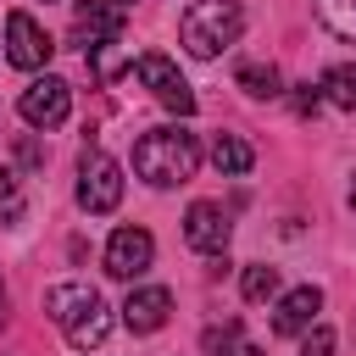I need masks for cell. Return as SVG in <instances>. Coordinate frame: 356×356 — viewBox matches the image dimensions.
<instances>
[{
    "label": "cell",
    "instance_id": "1",
    "mask_svg": "<svg viewBox=\"0 0 356 356\" xmlns=\"http://www.w3.org/2000/svg\"><path fill=\"white\" fill-rule=\"evenodd\" d=\"M195 167H200V139H195L189 128H178V122L150 128V134H139V145H134V172H139L145 184H156V189L189 184Z\"/></svg>",
    "mask_w": 356,
    "mask_h": 356
},
{
    "label": "cell",
    "instance_id": "2",
    "mask_svg": "<svg viewBox=\"0 0 356 356\" xmlns=\"http://www.w3.org/2000/svg\"><path fill=\"white\" fill-rule=\"evenodd\" d=\"M245 33V11L239 0H189V11L178 17V39L189 56L211 61L217 50H228L234 39Z\"/></svg>",
    "mask_w": 356,
    "mask_h": 356
},
{
    "label": "cell",
    "instance_id": "3",
    "mask_svg": "<svg viewBox=\"0 0 356 356\" xmlns=\"http://www.w3.org/2000/svg\"><path fill=\"white\" fill-rule=\"evenodd\" d=\"M122 200V167L106 150H83L78 161V206L83 211H117Z\"/></svg>",
    "mask_w": 356,
    "mask_h": 356
},
{
    "label": "cell",
    "instance_id": "4",
    "mask_svg": "<svg viewBox=\"0 0 356 356\" xmlns=\"http://www.w3.org/2000/svg\"><path fill=\"white\" fill-rule=\"evenodd\" d=\"M134 72H139V83L167 106V111H178V117H195V89L184 83V72L167 61V56H156V50H145L139 61H134Z\"/></svg>",
    "mask_w": 356,
    "mask_h": 356
},
{
    "label": "cell",
    "instance_id": "5",
    "mask_svg": "<svg viewBox=\"0 0 356 356\" xmlns=\"http://www.w3.org/2000/svg\"><path fill=\"white\" fill-rule=\"evenodd\" d=\"M17 111H22V122L28 128H61L67 122V111H72V89L61 83V78H33L28 89H22V100H17Z\"/></svg>",
    "mask_w": 356,
    "mask_h": 356
},
{
    "label": "cell",
    "instance_id": "6",
    "mask_svg": "<svg viewBox=\"0 0 356 356\" xmlns=\"http://www.w3.org/2000/svg\"><path fill=\"white\" fill-rule=\"evenodd\" d=\"M150 261H156V239H150L145 228H117V234L106 239V273H111V278L134 284V278L150 273Z\"/></svg>",
    "mask_w": 356,
    "mask_h": 356
},
{
    "label": "cell",
    "instance_id": "7",
    "mask_svg": "<svg viewBox=\"0 0 356 356\" xmlns=\"http://www.w3.org/2000/svg\"><path fill=\"white\" fill-rule=\"evenodd\" d=\"M50 33L28 17V11H11L6 17V56H11V67H22V72H39L44 61H50Z\"/></svg>",
    "mask_w": 356,
    "mask_h": 356
},
{
    "label": "cell",
    "instance_id": "8",
    "mask_svg": "<svg viewBox=\"0 0 356 356\" xmlns=\"http://www.w3.org/2000/svg\"><path fill=\"white\" fill-rule=\"evenodd\" d=\"M184 239L189 250H206V256H222L228 250V211L217 200H195L184 211Z\"/></svg>",
    "mask_w": 356,
    "mask_h": 356
},
{
    "label": "cell",
    "instance_id": "9",
    "mask_svg": "<svg viewBox=\"0 0 356 356\" xmlns=\"http://www.w3.org/2000/svg\"><path fill=\"white\" fill-rule=\"evenodd\" d=\"M72 39L89 50V44H106V39H122V0H78L72 11Z\"/></svg>",
    "mask_w": 356,
    "mask_h": 356
},
{
    "label": "cell",
    "instance_id": "10",
    "mask_svg": "<svg viewBox=\"0 0 356 356\" xmlns=\"http://www.w3.org/2000/svg\"><path fill=\"white\" fill-rule=\"evenodd\" d=\"M317 312H323V289H317V284H300V289H289V295L278 300V312H273V334L295 339V334H306V328L317 323Z\"/></svg>",
    "mask_w": 356,
    "mask_h": 356
},
{
    "label": "cell",
    "instance_id": "11",
    "mask_svg": "<svg viewBox=\"0 0 356 356\" xmlns=\"http://www.w3.org/2000/svg\"><path fill=\"white\" fill-rule=\"evenodd\" d=\"M167 317H172V295H167L161 284H145V289H134V295L122 300V323H128L134 334H156Z\"/></svg>",
    "mask_w": 356,
    "mask_h": 356
},
{
    "label": "cell",
    "instance_id": "12",
    "mask_svg": "<svg viewBox=\"0 0 356 356\" xmlns=\"http://www.w3.org/2000/svg\"><path fill=\"white\" fill-rule=\"evenodd\" d=\"M95 300H100V289H89V284H50V289H44V317L67 328V323L83 317Z\"/></svg>",
    "mask_w": 356,
    "mask_h": 356
},
{
    "label": "cell",
    "instance_id": "13",
    "mask_svg": "<svg viewBox=\"0 0 356 356\" xmlns=\"http://www.w3.org/2000/svg\"><path fill=\"white\" fill-rule=\"evenodd\" d=\"M211 167H217L222 178H245V172L256 167V150H250L239 134H217V139H211Z\"/></svg>",
    "mask_w": 356,
    "mask_h": 356
},
{
    "label": "cell",
    "instance_id": "14",
    "mask_svg": "<svg viewBox=\"0 0 356 356\" xmlns=\"http://www.w3.org/2000/svg\"><path fill=\"white\" fill-rule=\"evenodd\" d=\"M61 334H67V345H72V350H95V345L111 334V312H106V300H95V306H89L83 317H72Z\"/></svg>",
    "mask_w": 356,
    "mask_h": 356
},
{
    "label": "cell",
    "instance_id": "15",
    "mask_svg": "<svg viewBox=\"0 0 356 356\" xmlns=\"http://www.w3.org/2000/svg\"><path fill=\"white\" fill-rule=\"evenodd\" d=\"M312 11L334 39H356V0H312Z\"/></svg>",
    "mask_w": 356,
    "mask_h": 356
},
{
    "label": "cell",
    "instance_id": "16",
    "mask_svg": "<svg viewBox=\"0 0 356 356\" xmlns=\"http://www.w3.org/2000/svg\"><path fill=\"white\" fill-rule=\"evenodd\" d=\"M239 89L250 100H278L284 95V78H278V67H239Z\"/></svg>",
    "mask_w": 356,
    "mask_h": 356
},
{
    "label": "cell",
    "instance_id": "17",
    "mask_svg": "<svg viewBox=\"0 0 356 356\" xmlns=\"http://www.w3.org/2000/svg\"><path fill=\"white\" fill-rule=\"evenodd\" d=\"M206 345H211V356H261V350L245 339V328H239V323H222V328H211V334H206Z\"/></svg>",
    "mask_w": 356,
    "mask_h": 356
},
{
    "label": "cell",
    "instance_id": "18",
    "mask_svg": "<svg viewBox=\"0 0 356 356\" xmlns=\"http://www.w3.org/2000/svg\"><path fill=\"white\" fill-rule=\"evenodd\" d=\"M323 100H334V106H345V111H356V67H334V72H323Z\"/></svg>",
    "mask_w": 356,
    "mask_h": 356
},
{
    "label": "cell",
    "instance_id": "19",
    "mask_svg": "<svg viewBox=\"0 0 356 356\" xmlns=\"http://www.w3.org/2000/svg\"><path fill=\"white\" fill-rule=\"evenodd\" d=\"M89 67H95V78H100V83H106V78H117V72L128 67V50H122V39L89 44Z\"/></svg>",
    "mask_w": 356,
    "mask_h": 356
},
{
    "label": "cell",
    "instance_id": "20",
    "mask_svg": "<svg viewBox=\"0 0 356 356\" xmlns=\"http://www.w3.org/2000/svg\"><path fill=\"white\" fill-rule=\"evenodd\" d=\"M22 211H28V200H22V189H17V172L0 167V222L11 228V222H22Z\"/></svg>",
    "mask_w": 356,
    "mask_h": 356
},
{
    "label": "cell",
    "instance_id": "21",
    "mask_svg": "<svg viewBox=\"0 0 356 356\" xmlns=\"http://www.w3.org/2000/svg\"><path fill=\"white\" fill-rule=\"evenodd\" d=\"M278 295V267H245V300H273Z\"/></svg>",
    "mask_w": 356,
    "mask_h": 356
},
{
    "label": "cell",
    "instance_id": "22",
    "mask_svg": "<svg viewBox=\"0 0 356 356\" xmlns=\"http://www.w3.org/2000/svg\"><path fill=\"white\" fill-rule=\"evenodd\" d=\"M300 356H334V328L312 323V328L300 334Z\"/></svg>",
    "mask_w": 356,
    "mask_h": 356
},
{
    "label": "cell",
    "instance_id": "23",
    "mask_svg": "<svg viewBox=\"0 0 356 356\" xmlns=\"http://www.w3.org/2000/svg\"><path fill=\"white\" fill-rule=\"evenodd\" d=\"M317 106H323V89L317 83H300L295 89V117H317Z\"/></svg>",
    "mask_w": 356,
    "mask_h": 356
},
{
    "label": "cell",
    "instance_id": "24",
    "mask_svg": "<svg viewBox=\"0 0 356 356\" xmlns=\"http://www.w3.org/2000/svg\"><path fill=\"white\" fill-rule=\"evenodd\" d=\"M17 161H22V167H44V145H33V139H17Z\"/></svg>",
    "mask_w": 356,
    "mask_h": 356
},
{
    "label": "cell",
    "instance_id": "25",
    "mask_svg": "<svg viewBox=\"0 0 356 356\" xmlns=\"http://www.w3.org/2000/svg\"><path fill=\"white\" fill-rule=\"evenodd\" d=\"M0 328H6V284H0Z\"/></svg>",
    "mask_w": 356,
    "mask_h": 356
},
{
    "label": "cell",
    "instance_id": "26",
    "mask_svg": "<svg viewBox=\"0 0 356 356\" xmlns=\"http://www.w3.org/2000/svg\"><path fill=\"white\" fill-rule=\"evenodd\" d=\"M350 206H356V184H350Z\"/></svg>",
    "mask_w": 356,
    "mask_h": 356
}]
</instances>
